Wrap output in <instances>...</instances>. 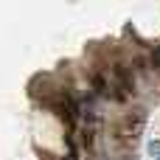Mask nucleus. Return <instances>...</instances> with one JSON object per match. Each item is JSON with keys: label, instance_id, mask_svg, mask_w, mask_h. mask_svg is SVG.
I'll return each mask as SVG.
<instances>
[{"label": "nucleus", "instance_id": "f257e3e1", "mask_svg": "<svg viewBox=\"0 0 160 160\" xmlns=\"http://www.w3.org/2000/svg\"><path fill=\"white\" fill-rule=\"evenodd\" d=\"M149 155L155 160H160V141H152V143H149Z\"/></svg>", "mask_w": 160, "mask_h": 160}, {"label": "nucleus", "instance_id": "f03ea898", "mask_svg": "<svg viewBox=\"0 0 160 160\" xmlns=\"http://www.w3.org/2000/svg\"><path fill=\"white\" fill-rule=\"evenodd\" d=\"M152 65H155V68H160V48L152 53Z\"/></svg>", "mask_w": 160, "mask_h": 160}]
</instances>
